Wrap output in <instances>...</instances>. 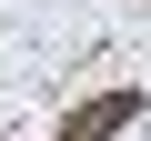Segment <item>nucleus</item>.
Instances as JSON below:
<instances>
[{"label":"nucleus","mask_w":151,"mask_h":141,"mask_svg":"<svg viewBox=\"0 0 151 141\" xmlns=\"http://www.w3.org/2000/svg\"><path fill=\"white\" fill-rule=\"evenodd\" d=\"M131 121H141V91H101V101L70 111V141H111V131H131Z\"/></svg>","instance_id":"obj_1"}]
</instances>
